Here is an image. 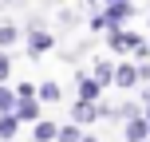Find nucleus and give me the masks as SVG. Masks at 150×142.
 I'll list each match as a JSON object with an SVG mask.
<instances>
[{"label": "nucleus", "instance_id": "nucleus-1", "mask_svg": "<svg viewBox=\"0 0 150 142\" xmlns=\"http://www.w3.org/2000/svg\"><path fill=\"white\" fill-rule=\"evenodd\" d=\"M146 44V40H138L134 36V32H122V28H111V32H107V47H111V52H138V47H142Z\"/></svg>", "mask_w": 150, "mask_h": 142}, {"label": "nucleus", "instance_id": "nucleus-2", "mask_svg": "<svg viewBox=\"0 0 150 142\" xmlns=\"http://www.w3.org/2000/svg\"><path fill=\"white\" fill-rule=\"evenodd\" d=\"M52 47V32H44V28H32L28 32V52L40 59V52H47Z\"/></svg>", "mask_w": 150, "mask_h": 142}, {"label": "nucleus", "instance_id": "nucleus-3", "mask_svg": "<svg viewBox=\"0 0 150 142\" xmlns=\"http://www.w3.org/2000/svg\"><path fill=\"white\" fill-rule=\"evenodd\" d=\"M127 138H130V142L150 138V119H146V114H134V119L127 122Z\"/></svg>", "mask_w": 150, "mask_h": 142}, {"label": "nucleus", "instance_id": "nucleus-4", "mask_svg": "<svg viewBox=\"0 0 150 142\" xmlns=\"http://www.w3.org/2000/svg\"><path fill=\"white\" fill-rule=\"evenodd\" d=\"M138 79H142V75H138V67H134V63H119V67H115V83H119L122 91H127V87H134Z\"/></svg>", "mask_w": 150, "mask_h": 142}, {"label": "nucleus", "instance_id": "nucleus-5", "mask_svg": "<svg viewBox=\"0 0 150 142\" xmlns=\"http://www.w3.org/2000/svg\"><path fill=\"white\" fill-rule=\"evenodd\" d=\"M71 114H75V122H95V114H103V107H95V103H87V99H79Z\"/></svg>", "mask_w": 150, "mask_h": 142}, {"label": "nucleus", "instance_id": "nucleus-6", "mask_svg": "<svg viewBox=\"0 0 150 142\" xmlns=\"http://www.w3.org/2000/svg\"><path fill=\"white\" fill-rule=\"evenodd\" d=\"M99 91H103V83H99V79H91V75H83V79H79V99L95 103V99H99Z\"/></svg>", "mask_w": 150, "mask_h": 142}, {"label": "nucleus", "instance_id": "nucleus-7", "mask_svg": "<svg viewBox=\"0 0 150 142\" xmlns=\"http://www.w3.org/2000/svg\"><path fill=\"white\" fill-rule=\"evenodd\" d=\"M16 122H20V119H16V111L0 114V138H12V134H16Z\"/></svg>", "mask_w": 150, "mask_h": 142}, {"label": "nucleus", "instance_id": "nucleus-8", "mask_svg": "<svg viewBox=\"0 0 150 142\" xmlns=\"http://www.w3.org/2000/svg\"><path fill=\"white\" fill-rule=\"evenodd\" d=\"M36 138H40V142L59 138V126H55V122H36Z\"/></svg>", "mask_w": 150, "mask_h": 142}, {"label": "nucleus", "instance_id": "nucleus-9", "mask_svg": "<svg viewBox=\"0 0 150 142\" xmlns=\"http://www.w3.org/2000/svg\"><path fill=\"white\" fill-rule=\"evenodd\" d=\"M40 114V107L32 103V99H24V103H16V119H36Z\"/></svg>", "mask_w": 150, "mask_h": 142}, {"label": "nucleus", "instance_id": "nucleus-10", "mask_svg": "<svg viewBox=\"0 0 150 142\" xmlns=\"http://www.w3.org/2000/svg\"><path fill=\"white\" fill-rule=\"evenodd\" d=\"M95 79H99V83H111V79H115V67H111L107 59H99V63H95Z\"/></svg>", "mask_w": 150, "mask_h": 142}, {"label": "nucleus", "instance_id": "nucleus-11", "mask_svg": "<svg viewBox=\"0 0 150 142\" xmlns=\"http://www.w3.org/2000/svg\"><path fill=\"white\" fill-rule=\"evenodd\" d=\"M20 40V32L12 28V24H0V47H8V44H16Z\"/></svg>", "mask_w": 150, "mask_h": 142}, {"label": "nucleus", "instance_id": "nucleus-12", "mask_svg": "<svg viewBox=\"0 0 150 142\" xmlns=\"http://www.w3.org/2000/svg\"><path fill=\"white\" fill-rule=\"evenodd\" d=\"M8 111H16V95L0 87V114H8Z\"/></svg>", "mask_w": 150, "mask_h": 142}, {"label": "nucleus", "instance_id": "nucleus-13", "mask_svg": "<svg viewBox=\"0 0 150 142\" xmlns=\"http://www.w3.org/2000/svg\"><path fill=\"white\" fill-rule=\"evenodd\" d=\"M40 99H44V103H55V99H59V87H55V83H44V87H40Z\"/></svg>", "mask_w": 150, "mask_h": 142}, {"label": "nucleus", "instance_id": "nucleus-14", "mask_svg": "<svg viewBox=\"0 0 150 142\" xmlns=\"http://www.w3.org/2000/svg\"><path fill=\"white\" fill-rule=\"evenodd\" d=\"M55 142H83V138H79L75 126H59V138H55Z\"/></svg>", "mask_w": 150, "mask_h": 142}, {"label": "nucleus", "instance_id": "nucleus-15", "mask_svg": "<svg viewBox=\"0 0 150 142\" xmlns=\"http://www.w3.org/2000/svg\"><path fill=\"white\" fill-rule=\"evenodd\" d=\"M8 71H12V59H8V55H0V79H8Z\"/></svg>", "mask_w": 150, "mask_h": 142}, {"label": "nucleus", "instance_id": "nucleus-16", "mask_svg": "<svg viewBox=\"0 0 150 142\" xmlns=\"http://www.w3.org/2000/svg\"><path fill=\"white\" fill-rule=\"evenodd\" d=\"M146 119H150V99H146Z\"/></svg>", "mask_w": 150, "mask_h": 142}, {"label": "nucleus", "instance_id": "nucleus-17", "mask_svg": "<svg viewBox=\"0 0 150 142\" xmlns=\"http://www.w3.org/2000/svg\"><path fill=\"white\" fill-rule=\"evenodd\" d=\"M83 142H95V138H83Z\"/></svg>", "mask_w": 150, "mask_h": 142}, {"label": "nucleus", "instance_id": "nucleus-18", "mask_svg": "<svg viewBox=\"0 0 150 142\" xmlns=\"http://www.w3.org/2000/svg\"><path fill=\"white\" fill-rule=\"evenodd\" d=\"M107 4H115V0H107Z\"/></svg>", "mask_w": 150, "mask_h": 142}]
</instances>
